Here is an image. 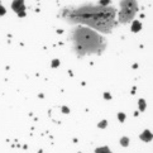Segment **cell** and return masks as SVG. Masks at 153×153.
Listing matches in <instances>:
<instances>
[{
  "label": "cell",
  "instance_id": "8992f818",
  "mask_svg": "<svg viewBox=\"0 0 153 153\" xmlns=\"http://www.w3.org/2000/svg\"><path fill=\"white\" fill-rule=\"evenodd\" d=\"M99 127H100V128H105V127H106V122H105V120H102V122L99 124Z\"/></svg>",
  "mask_w": 153,
  "mask_h": 153
},
{
  "label": "cell",
  "instance_id": "277c9868",
  "mask_svg": "<svg viewBox=\"0 0 153 153\" xmlns=\"http://www.w3.org/2000/svg\"><path fill=\"white\" fill-rule=\"evenodd\" d=\"M128 143H129V139H128V138H122V139H120V144H122V146L127 147Z\"/></svg>",
  "mask_w": 153,
  "mask_h": 153
},
{
  "label": "cell",
  "instance_id": "7a4b0ae2",
  "mask_svg": "<svg viewBox=\"0 0 153 153\" xmlns=\"http://www.w3.org/2000/svg\"><path fill=\"white\" fill-rule=\"evenodd\" d=\"M140 138L143 139V140H146V142H148V140H151V139H152V134H151L149 130H146V132L140 135Z\"/></svg>",
  "mask_w": 153,
  "mask_h": 153
},
{
  "label": "cell",
  "instance_id": "5b68a950",
  "mask_svg": "<svg viewBox=\"0 0 153 153\" xmlns=\"http://www.w3.org/2000/svg\"><path fill=\"white\" fill-rule=\"evenodd\" d=\"M139 28H140V24H139V23H138V22H135V24H134V25H133V30H134V32H135V30H138V29H139Z\"/></svg>",
  "mask_w": 153,
  "mask_h": 153
},
{
  "label": "cell",
  "instance_id": "6da1fadb",
  "mask_svg": "<svg viewBox=\"0 0 153 153\" xmlns=\"http://www.w3.org/2000/svg\"><path fill=\"white\" fill-rule=\"evenodd\" d=\"M137 10V4L134 0H123L122 3V12H120V22L127 23L134 17Z\"/></svg>",
  "mask_w": 153,
  "mask_h": 153
},
{
  "label": "cell",
  "instance_id": "3957f363",
  "mask_svg": "<svg viewBox=\"0 0 153 153\" xmlns=\"http://www.w3.org/2000/svg\"><path fill=\"white\" fill-rule=\"evenodd\" d=\"M95 153H111V152L109 151V148H106V147H102V148H97Z\"/></svg>",
  "mask_w": 153,
  "mask_h": 153
},
{
  "label": "cell",
  "instance_id": "ba28073f",
  "mask_svg": "<svg viewBox=\"0 0 153 153\" xmlns=\"http://www.w3.org/2000/svg\"><path fill=\"white\" fill-rule=\"evenodd\" d=\"M119 119L120 120H124V114H119Z\"/></svg>",
  "mask_w": 153,
  "mask_h": 153
},
{
  "label": "cell",
  "instance_id": "52a82bcc",
  "mask_svg": "<svg viewBox=\"0 0 153 153\" xmlns=\"http://www.w3.org/2000/svg\"><path fill=\"white\" fill-rule=\"evenodd\" d=\"M4 14H5V9L0 5V15H4Z\"/></svg>",
  "mask_w": 153,
  "mask_h": 153
}]
</instances>
